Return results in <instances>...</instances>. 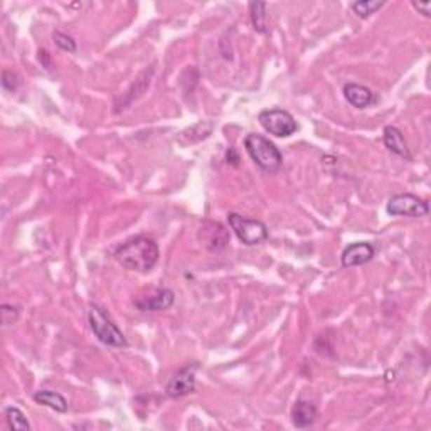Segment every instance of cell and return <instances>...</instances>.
I'll return each instance as SVG.
<instances>
[{"mask_svg": "<svg viewBox=\"0 0 431 431\" xmlns=\"http://www.w3.org/2000/svg\"><path fill=\"white\" fill-rule=\"evenodd\" d=\"M158 245L152 238L140 236L130 238L123 245H120L115 251L116 261L121 266L127 268L130 271H138V273H149L158 261Z\"/></svg>", "mask_w": 431, "mask_h": 431, "instance_id": "6da1fadb", "label": "cell"}, {"mask_svg": "<svg viewBox=\"0 0 431 431\" xmlns=\"http://www.w3.org/2000/svg\"><path fill=\"white\" fill-rule=\"evenodd\" d=\"M88 322H90L91 332L95 334V337L100 342L108 347H115V349H121V347H127V337L123 336V332L118 329V325L113 322V319L108 315L107 310L100 305H90V310H88Z\"/></svg>", "mask_w": 431, "mask_h": 431, "instance_id": "7a4b0ae2", "label": "cell"}, {"mask_svg": "<svg viewBox=\"0 0 431 431\" xmlns=\"http://www.w3.org/2000/svg\"><path fill=\"white\" fill-rule=\"evenodd\" d=\"M245 149L253 158L254 164L268 174L278 172L283 164L282 152L276 149L273 142H270L263 135H258V133H249L245 138Z\"/></svg>", "mask_w": 431, "mask_h": 431, "instance_id": "3957f363", "label": "cell"}, {"mask_svg": "<svg viewBox=\"0 0 431 431\" xmlns=\"http://www.w3.org/2000/svg\"><path fill=\"white\" fill-rule=\"evenodd\" d=\"M228 223L242 245L254 246L268 240V228L261 221L248 219V217H242L241 214L231 212V214L228 216Z\"/></svg>", "mask_w": 431, "mask_h": 431, "instance_id": "277c9868", "label": "cell"}, {"mask_svg": "<svg viewBox=\"0 0 431 431\" xmlns=\"http://www.w3.org/2000/svg\"><path fill=\"white\" fill-rule=\"evenodd\" d=\"M258 121L270 135L280 138L292 137L296 130H299V125H296L294 115H292L290 111L282 110V108L263 110L258 115Z\"/></svg>", "mask_w": 431, "mask_h": 431, "instance_id": "5b68a950", "label": "cell"}, {"mask_svg": "<svg viewBox=\"0 0 431 431\" xmlns=\"http://www.w3.org/2000/svg\"><path fill=\"white\" fill-rule=\"evenodd\" d=\"M388 214L403 216V217H425L430 212V204L418 196L409 194H396L388 200L386 206Z\"/></svg>", "mask_w": 431, "mask_h": 431, "instance_id": "8992f818", "label": "cell"}, {"mask_svg": "<svg viewBox=\"0 0 431 431\" xmlns=\"http://www.w3.org/2000/svg\"><path fill=\"white\" fill-rule=\"evenodd\" d=\"M196 371H198V364H191V366L179 369L172 378L169 379L165 386V392L169 397H184L196 389Z\"/></svg>", "mask_w": 431, "mask_h": 431, "instance_id": "52a82bcc", "label": "cell"}, {"mask_svg": "<svg viewBox=\"0 0 431 431\" xmlns=\"http://www.w3.org/2000/svg\"><path fill=\"white\" fill-rule=\"evenodd\" d=\"M199 240L211 251H221L228 246L229 236L223 224L214 221H204L199 228Z\"/></svg>", "mask_w": 431, "mask_h": 431, "instance_id": "ba28073f", "label": "cell"}, {"mask_svg": "<svg viewBox=\"0 0 431 431\" xmlns=\"http://www.w3.org/2000/svg\"><path fill=\"white\" fill-rule=\"evenodd\" d=\"M376 249L371 242H354L349 245L347 248L342 251V266L344 268H353V266H361L369 263L374 258Z\"/></svg>", "mask_w": 431, "mask_h": 431, "instance_id": "9c48e42d", "label": "cell"}, {"mask_svg": "<svg viewBox=\"0 0 431 431\" xmlns=\"http://www.w3.org/2000/svg\"><path fill=\"white\" fill-rule=\"evenodd\" d=\"M174 300V292L167 290V288H160L153 295L137 300L135 305L142 312H164L167 308L172 307Z\"/></svg>", "mask_w": 431, "mask_h": 431, "instance_id": "30bf717a", "label": "cell"}, {"mask_svg": "<svg viewBox=\"0 0 431 431\" xmlns=\"http://www.w3.org/2000/svg\"><path fill=\"white\" fill-rule=\"evenodd\" d=\"M342 93H344V98L353 104L354 108H359V110H364L369 104L376 103V96L367 86L357 85V83H347L342 88Z\"/></svg>", "mask_w": 431, "mask_h": 431, "instance_id": "8fae6325", "label": "cell"}, {"mask_svg": "<svg viewBox=\"0 0 431 431\" xmlns=\"http://www.w3.org/2000/svg\"><path fill=\"white\" fill-rule=\"evenodd\" d=\"M383 142H384V145H386V149L391 150L392 153L406 158V160H411V153H409L408 144H406L403 133H401L399 128L392 127V125H389V127L384 128Z\"/></svg>", "mask_w": 431, "mask_h": 431, "instance_id": "7c38bea8", "label": "cell"}, {"mask_svg": "<svg viewBox=\"0 0 431 431\" xmlns=\"http://www.w3.org/2000/svg\"><path fill=\"white\" fill-rule=\"evenodd\" d=\"M317 420V408L310 401L299 399L292 409V421L296 428H308Z\"/></svg>", "mask_w": 431, "mask_h": 431, "instance_id": "4fadbf2b", "label": "cell"}, {"mask_svg": "<svg viewBox=\"0 0 431 431\" xmlns=\"http://www.w3.org/2000/svg\"><path fill=\"white\" fill-rule=\"evenodd\" d=\"M32 397H34V401L37 404L48 406V408H51L57 413L68 411V401H66L64 396L60 395V392H56V391L43 389V391H37Z\"/></svg>", "mask_w": 431, "mask_h": 431, "instance_id": "5bb4252c", "label": "cell"}, {"mask_svg": "<svg viewBox=\"0 0 431 431\" xmlns=\"http://www.w3.org/2000/svg\"><path fill=\"white\" fill-rule=\"evenodd\" d=\"M251 11V22H253L254 31L259 34H266L268 26H266V4L263 2H251L249 4Z\"/></svg>", "mask_w": 431, "mask_h": 431, "instance_id": "9a60e30c", "label": "cell"}, {"mask_svg": "<svg viewBox=\"0 0 431 431\" xmlns=\"http://www.w3.org/2000/svg\"><path fill=\"white\" fill-rule=\"evenodd\" d=\"M384 6H386L384 0H359V2H354L353 6H350V9L354 11V14L357 15V18L367 19L371 18L374 12L383 9Z\"/></svg>", "mask_w": 431, "mask_h": 431, "instance_id": "2e32d148", "label": "cell"}, {"mask_svg": "<svg viewBox=\"0 0 431 431\" xmlns=\"http://www.w3.org/2000/svg\"><path fill=\"white\" fill-rule=\"evenodd\" d=\"M6 420H7V425H9L11 430H29V428H31V425H29L26 414L20 411L19 408H15V406H9V408H6Z\"/></svg>", "mask_w": 431, "mask_h": 431, "instance_id": "e0dca14e", "label": "cell"}, {"mask_svg": "<svg viewBox=\"0 0 431 431\" xmlns=\"http://www.w3.org/2000/svg\"><path fill=\"white\" fill-rule=\"evenodd\" d=\"M53 39H54V43H56L57 48L61 49V51H66V53L76 51V41H74L71 36L64 34V32L56 31L53 34Z\"/></svg>", "mask_w": 431, "mask_h": 431, "instance_id": "ac0fdd59", "label": "cell"}, {"mask_svg": "<svg viewBox=\"0 0 431 431\" xmlns=\"http://www.w3.org/2000/svg\"><path fill=\"white\" fill-rule=\"evenodd\" d=\"M0 313H2V324H4V327H9V325H12L15 320H18V317H19V308H18V307H14V305L4 303L2 307H0Z\"/></svg>", "mask_w": 431, "mask_h": 431, "instance_id": "d6986e66", "label": "cell"}, {"mask_svg": "<svg viewBox=\"0 0 431 431\" xmlns=\"http://www.w3.org/2000/svg\"><path fill=\"white\" fill-rule=\"evenodd\" d=\"M2 86L7 91H15L19 88V78L11 71H4L2 73Z\"/></svg>", "mask_w": 431, "mask_h": 431, "instance_id": "ffe728a7", "label": "cell"}, {"mask_svg": "<svg viewBox=\"0 0 431 431\" xmlns=\"http://www.w3.org/2000/svg\"><path fill=\"white\" fill-rule=\"evenodd\" d=\"M413 7L416 11H420L425 18H430L431 14V4L426 2V4H421V2H413Z\"/></svg>", "mask_w": 431, "mask_h": 431, "instance_id": "44dd1931", "label": "cell"}, {"mask_svg": "<svg viewBox=\"0 0 431 431\" xmlns=\"http://www.w3.org/2000/svg\"><path fill=\"white\" fill-rule=\"evenodd\" d=\"M39 61H43L44 68H51V62H49V54L46 51H39Z\"/></svg>", "mask_w": 431, "mask_h": 431, "instance_id": "7402d4cb", "label": "cell"}]
</instances>
